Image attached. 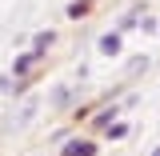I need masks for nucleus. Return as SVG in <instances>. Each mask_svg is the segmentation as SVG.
<instances>
[{"label": "nucleus", "instance_id": "f257e3e1", "mask_svg": "<svg viewBox=\"0 0 160 156\" xmlns=\"http://www.w3.org/2000/svg\"><path fill=\"white\" fill-rule=\"evenodd\" d=\"M40 60H44V52H36V48H24V52H16L12 68H8V76H12V80H28V76H36Z\"/></svg>", "mask_w": 160, "mask_h": 156}, {"label": "nucleus", "instance_id": "f03ea898", "mask_svg": "<svg viewBox=\"0 0 160 156\" xmlns=\"http://www.w3.org/2000/svg\"><path fill=\"white\" fill-rule=\"evenodd\" d=\"M56 156H100V144L92 136H64Z\"/></svg>", "mask_w": 160, "mask_h": 156}, {"label": "nucleus", "instance_id": "7ed1b4c3", "mask_svg": "<svg viewBox=\"0 0 160 156\" xmlns=\"http://www.w3.org/2000/svg\"><path fill=\"white\" fill-rule=\"evenodd\" d=\"M96 52H100L104 60H120V56H124V36H120L116 28L100 32V36H96Z\"/></svg>", "mask_w": 160, "mask_h": 156}, {"label": "nucleus", "instance_id": "20e7f679", "mask_svg": "<svg viewBox=\"0 0 160 156\" xmlns=\"http://www.w3.org/2000/svg\"><path fill=\"white\" fill-rule=\"evenodd\" d=\"M76 96H80V88H76V84H56V88L48 92V104L64 112V108H72V100H76Z\"/></svg>", "mask_w": 160, "mask_h": 156}, {"label": "nucleus", "instance_id": "39448f33", "mask_svg": "<svg viewBox=\"0 0 160 156\" xmlns=\"http://www.w3.org/2000/svg\"><path fill=\"white\" fill-rule=\"evenodd\" d=\"M120 112H124V108H120L116 100H112V104H100V108H96V116L88 120V124H92V132H104V128H108V124H112Z\"/></svg>", "mask_w": 160, "mask_h": 156}, {"label": "nucleus", "instance_id": "423d86ee", "mask_svg": "<svg viewBox=\"0 0 160 156\" xmlns=\"http://www.w3.org/2000/svg\"><path fill=\"white\" fill-rule=\"evenodd\" d=\"M140 12H144V4H132V8H128V12H124V16L116 20V32H120V36L136 32V20H140Z\"/></svg>", "mask_w": 160, "mask_h": 156}, {"label": "nucleus", "instance_id": "0eeeda50", "mask_svg": "<svg viewBox=\"0 0 160 156\" xmlns=\"http://www.w3.org/2000/svg\"><path fill=\"white\" fill-rule=\"evenodd\" d=\"M92 8H96V0H68V8H64V20H84Z\"/></svg>", "mask_w": 160, "mask_h": 156}, {"label": "nucleus", "instance_id": "6e6552de", "mask_svg": "<svg viewBox=\"0 0 160 156\" xmlns=\"http://www.w3.org/2000/svg\"><path fill=\"white\" fill-rule=\"evenodd\" d=\"M36 112H40V100H36V96L24 100V104H20V112H16V128H28V124L36 120Z\"/></svg>", "mask_w": 160, "mask_h": 156}, {"label": "nucleus", "instance_id": "1a4fd4ad", "mask_svg": "<svg viewBox=\"0 0 160 156\" xmlns=\"http://www.w3.org/2000/svg\"><path fill=\"white\" fill-rule=\"evenodd\" d=\"M52 44H56V32H52V28H40L36 36L28 40V48H36V52H44V56H48V48H52Z\"/></svg>", "mask_w": 160, "mask_h": 156}, {"label": "nucleus", "instance_id": "9d476101", "mask_svg": "<svg viewBox=\"0 0 160 156\" xmlns=\"http://www.w3.org/2000/svg\"><path fill=\"white\" fill-rule=\"evenodd\" d=\"M148 68H152V56H132L124 64V80H136L140 72H148Z\"/></svg>", "mask_w": 160, "mask_h": 156}, {"label": "nucleus", "instance_id": "9b49d317", "mask_svg": "<svg viewBox=\"0 0 160 156\" xmlns=\"http://www.w3.org/2000/svg\"><path fill=\"white\" fill-rule=\"evenodd\" d=\"M128 132H132V124H128L124 116H116L112 124H108V128H104V136H108V140H124Z\"/></svg>", "mask_w": 160, "mask_h": 156}, {"label": "nucleus", "instance_id": "f8f14e48", "mask_svg": "<svg viewBox=\"0 0 160 156\" xmlns=\"http://www.w3.org/2000/svg\"><path fill=\"white\" fill-rule=\"evenodd\" d=\"M136 28L144 32V36H156V32H160V16H152V12H140Z\"/></svg>", "mask_w": 160, "mask_h": 156}, {"label": "nucleus", "instance_id": "ddd939ff", "mask_svg": "<svg viewBox=\"0 0 160 156\" xmlns=\"http://www.w3.org/2000/svg\"><path fill=\"white\" fill-rule=\"evenodd\" d=\"M0 92H12V76H8V72L0 76Z\"/></svg>", "mask_w": 160, "mask_h": 156}, {"label": "nucleus", "instance_id": "4468645a", "mask_svg": "<svg viewBox=\"0 0 160 156\" xmlns=\"http://www.w3.org/2000/svg\"><path fill=\"white\" fill-rule=\"evenodd\" d=\"M148 156H160V144H156V148H152V152H148Z\"/></svg>", "mask_w": 160, "mask_h": 156}, {"label": "nucleus", "instance_id": "2eb2a0df", "mask_svg": "<svg viewBox=\"0 0 160 156\" xmlns=\"http://www.w3.org/2000/svg\"><path fill=\"white\" fill-rule=\"evenodd\" d=\"M156 36H160V32H156Z\"/></svg>", "mask_w": 160, "mask_h": 156}]
</instances>
